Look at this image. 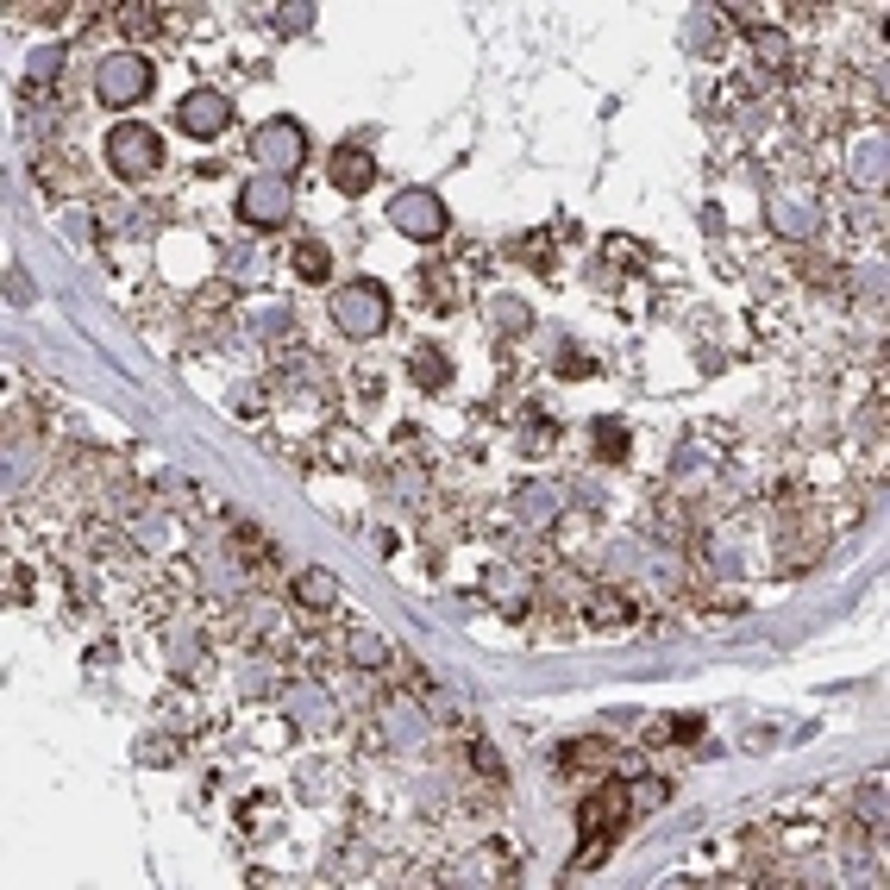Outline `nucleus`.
I'll return each instance as SVG.
<instances>
[{"instance_id": "nucleus-1", "label": "nucleus", "mask_w": 890, "mask_h": 890, "mask_svg": "<svg viewBox=\"0 0 890 890\" xmlns=\"http://www.w3.org/2000/svg\"><path fill=\"white\" fill-rule=\"evenodd\" d=\"M151 82H157L151 57L113 51V57H101V69H95V101H107V107H132V101H145V95H151Z\"/></svg>"}, {"instance_id": "nucleus-2", "label": "nucleus", "mask_w": 890, "mask_h": 890, "mask_svg": "<svg viewBox=\"0 0 890 890\" xmlns=\"http://www.w3.org/2000/svg\"><path fill=\"white\" fill-rule=\"evenodd\" d=\"M333 320L345 326L351 339H377L389 326V289L383 283H351L333 295Z\"/></svg>"}, {"instance_id": "nucleus-3", "label": "nucleus", "mask_w": 890, "mask_h": 890, "mask_svg": "<svg viewBox=\"0 0 890 890\" xmlns=\"http://www.w3.org/2000/svg\"><path fill=\"white\" fill-rule=\"evenodd\" d=\"M107 163H113V176H126V182H145V176L157 170V163H163L157 132H151V126H138V120L113 126V132H107Z\"/></svg>"}, {"instance_id": "nucleus-4", "label": "nucleus", "mask_w": 890, "mask_h": 890, "mask_svg": "<svg viewBox=\"0 0 890 890\" xmlns=\"http://www.w3.org/2000/svg\"><path fill=\"white\" fill-rule=\"evenodd\" d=\"M389 220H395V232H408L414 245H439L445 226H452V214H445V201L433 189H402L389 201Z\"/></svg>"}, {"instance_id": "nucleus-5", "label": "nucleus", "mask_w": 890, "mask_h": 890, "mask_svg": "<svg viewBox=\"0 0 890 890\" xmlns=\"http://www.w3.org/2000/svg\"><path fill=\"white\" fill-rule=\"evenodd\" d=\"M251 151H257V163H264L270 176H295L301 163H308V132H301L295 120H264L257 126V138H251Z\"/></svg>"}, {"instance_id": "nucleus-6", "label": "nucleus", "mask_w": 890, "mask_h": 890, "mask_svg": "<svg viewBox=\"0 0 890 890\" xmlns=\"http://www.w3.org/2000/svg\"><path fill=\"white\" fill-rule=\"evenodd\" d=\"M627 809H634V796L621 784H602L590 803H583V859H602L608 853V834L627 822Z\"/></svg>"}, {"instance_id": "nucleus-7", "label": "nucleus", "mask_w": 890, "mask_h": 890, "mask_svg": "<svg viewBox=\"0 0 890 890\" xmlns=\"http://www.w3.org/2000/svg\"><path fill=\"white\" fill-rule=\"evenodd\" d=\"M239 214H245L251 226H283V220L295 214V189H289L283 176H257V182H245Z\"/></svg>"}, {"instance_id": "nucleus-8", "label": "nucleus", "mask_w": 890, "mask_h": 890, "mask_svg": "<svg viewBox=\"0 0 890 890\" xmlns=\"http://www.w3.org/2000/svg\"><path fill=\"white\" fill-rule=\"evenodd\" d=\"M176 120H182V132H189V138H214V132L232 126V101L220 95V88H195V95H182Z\"/></svg>"}, {"instance_id": "nucleus-9", "label": "nucleus", "mask_w": 890, "mask_h": 890, "mask_svg": "<svg viewBox=\"0 0 890 890\" xmlns=\"http://www.w3.org/2000/svg\"><path fill=\"white\" fill-rule=\"evenodd\" d=\"M771 232L778 239H815V226H822V201L815 195H771Z\"/></svg>"}, {"instance_id": "nucleus-10", "label": "nucleus", "mask_w": 890, "mask_h": 890, "mask_svg": "<svg viewBox=\"0 0 890 890\" xmlns=\"http://www.w3.org/2000/svg\"><path fill=\"white\" fill-rule=\"evenodd\" d=\"M370 182H377V157H370L364 145H339L333 151V189L339 195H364Z\"/></svg>"}, {"instance_id": "nucleus-11", "label": "nucleus", "mask_w": 890, "mask_h": 890, "mask_svg": "<svg viewBox=\"0 0 890 890\" xmlns=\"http://www.w3.org/2000/svg\"><path fill=\"white\" fill-rule=\"evenodd\" d=\"M295 596L308 602V608H333V596H339V577L333 571H320V565H308L295 577Z\"/></svg>"}, {"instance_id": "nucleus-12", "label": "nucleus", "mask_w": 890, "mask_h": 890, "mask_svg": "<svg viewBox=\"0 0 890 890\" xmlns=\"http://www.w3.org/2000/svg\"><path fill=\"white\" fill-rule=\"evenodd\" d=\"M295 270H301V283H326V276H333V251L326 245H295Z\"/></svg>"}, {"instance_id": "nucleus-13", "label": "nucleus", "mask_w": 890, "mask_h": 890, "mask_svg": "<svg viewBox=\"0 0 890 890\" xmlns=\"http://www.w3.org/2000/svg\"><path fill=\"white\" fill-rule=\"evenodd\" d=\"M521 514H527V521H558V489L552 483L521 489Z\"/></svg>"}, {"instance_id": "nucleus-14", "label": "nucleus", "mask_w": 890, "mask_h": 890, "mask_svg": "<svg viewBox=\"0 0 890 890\" xmlns=\"http://www.w3.org/2000/svg\"><path fill=\"white\" fill-rule=\"evenodd\" d=\"M590 445H596L602 458H627V427H621V420H596V427H590Z\"/></svg>"}, {"instance_id": "nucleus-15", "label": "nucleus", "mask_w": 890, "mask_h": 890, "mask_svg": "<svg viewBox=\"0 0 890 890\" xmlns=\"http://www.w3.org/2000/svg\"><path fill=\"white\" fill-rule=\"evenodd\" d=\"M57 69H63V44H38L32 63H26V76L44 88V82H57Z\"/></svg>"}, {"instance_id": "nucleus-16", "label": "nucleus", "mask_w": 890, "mask_h": 890, "mask_svg": "<svg viewBox=\"0 0 890 890\" xmlns=\"http://www.w3.org/2000/svg\"><path fill=\"white\" fill-rule=\"evenodd\" d=\"M351 659H358L364 671H377V665L389 659V652H383V640H377V634H358V640H351Z\"/></svg>"}, {"instance_id": "nucleus-17", "label": "nucleus", "mask_w": 890, "mask_h": 890, "mask_svg": "<svg viewBox=\"0 0 890 890\" xmlns=\"http://www.w3.org/2000/svg\"><path fill=\"white\" fill-rule=\"evenodd\" d=\"M414 383H420V389H439V383H445V358L420 351V358H414Z\"/></svg>"}, {"instance_id": "nucleus-18", "label": "nucleus", "mask_w": 890, "mask_h": 890, "mask_svg": "<svg viewBox=\"0 0 890 890\" xmlns=\"http://www.w3.org/2000/svg\"><path fill=\"white\" fill-rule=\"evenodd\" d=\"M276 26H283V32H308L314 26V7H276Z\"/></svg>"}, {"instance_id": "nucleus-19", "label": "nucleus", "mask_w": 890, "mask_h": 890, "mask_svg": "<svg viewBox=\"0 0 890 890\" xmlns=\"http://www.w3.org/2000/svg\"><path fill=\"white\" fill-rule=\"evenodd\" d=\"M120 26L138 38V32H151V26H157V13H145V7H126V13H120Z\"/></svg>"}, {"instance_id": "nucleus-20", "label": "nucleus", "mask_w": 890, "mask_h": 890, "mask_svg": "<svg viewBox=\"0 0 890 890\" xmlns=\"http://www.w3.org/2000/svg\"><path fill=\"white\" fill-rule=\"evenodd\" d=\"M671 734L677 740H702V715H671Z\"/></svg>"}, {"instance_id": "nucleus-21", "label": "nucleus", "mask_w": 890, "mask_h": 890, "mask_svg": "<svg viewBox=\"0 0 890 890\" xmlns=\"http://www.w3.org/2000/svg\"><path fill=\"white\" fill-rule=\"evenodd\" d=\"M496 320L502 326H527V308H521V301H496Z\"/></svg>"}, {"instance_id": "nucleus-22", "label": "nucleus", "mask_w": 890, "mask_h": 890, "mask_svg": "<svg viewBox=\"0 0 890 890\" xmlns=\"http://www.w3.org/2000/svg\"><path fill=\"white\" fill-rule=\"evenodd\" d=\"M558 370H565V377H590V358H583V351H565V358H558Z\"/></svg>"}, {"instance_id": "nucleus-23", "label": "nucleus", "mask_w": 890, "mask_h": 890, "mask_svg": "<svg viewBox=\"0 0 890 890\" xmlns=\"http://www.w3.org/2000/svg\"><path fill=\"white\" fill-rule=\"evenodd\" d=\"M7 289H13V301H32V283H26V270H7Z\"/></svg>"}, {"instance_id": "nucleus-24", "label": "nucleus", "mask_w": 890, "mask_h": 890, "mask_svg": "<svg viewBox=\"0 0 890 890\" xmlns=\"http://www.w3.org/2000/svg\"><path fill=\"white\" fill-rule=\"evenodd\" d=\"M477 771H489V778H502V759L489 753V746H477Z\"/></svg>"}]
</instances>
